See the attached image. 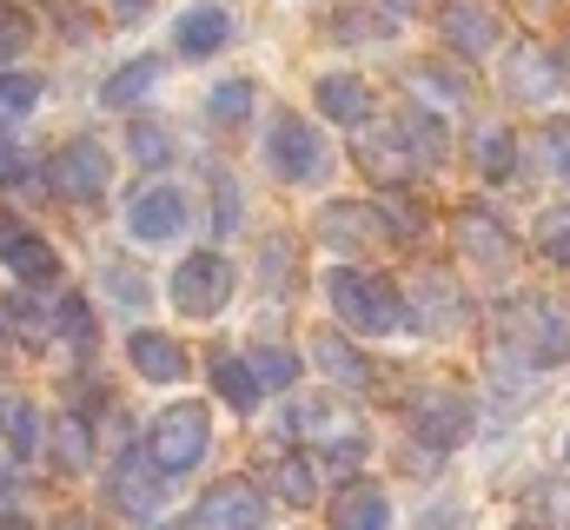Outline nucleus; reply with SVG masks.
<instances>
[{"mask_svg":"<svg viewBox=\"0 0 570 530\" xmlns=\"http://www.w3.org/2000/svg\"><path fill=\"white\" fill-rule=\"evenodd\" d=\"M266 166L279 173L285 186H312V179H325L332 153H325L318 127H305L298 114H273V127H266Z\"/></svg>","mask_w":570,"mask_h":530,"instance_id":"obj_5","label":"nucleus"},{"mask_svg":"<svg viewBox=\"0 0 570 530\" xmlns=\"http://www.w3.org/2000/svg\"><path fill=\"white\" fill-rule=\"evenodd\" d=\"M7 491H13V451L0 444V504H7Z\"/></svg>","mask_w":570,"mask_h":530,"instance_id":"obj_44","label":"nucleus"},{"mask_svg":"<svg viewBox=\"0 0 570 530\" xmlns=\"http://www.w3.org/2000/svg\"><path fill=\"white\" fill-rule=\"evenodd\" d=\"M332 530H392V498L372 478H352L332 498Z\"/></svg>","mask_w":570,"mask_h":530,"instance_id":"obj_17","label":"nucleus"},{"mask_svg":"<svg viewBox=\"0 0 570 530\" xmlns=\"http://www.w3.org/2000/svg\"><path fill=\"white\" fill-rule=\"evenodd\" d=\"M206 372H213V392L226 398L233 411H259V398H266V385L253 379V359H233V352H213V359H206Z\"/></svg>","mask_w":570,"mask_h":530,"instance_id":"obj_23","label":"nucleus"},{"mask_svg":"<svg viewBox=\"0 0 570 530\" xmlns=\"http://www.w3.org/2000/svg\"><path fill=\"white\" fill-rule=\"evenodd\" d=\"M399 132H405V146H412L419 166H438V159H444V127H438L431 107H412V114L399 120Z\"/></svg>","mask_w":570,"mask_h":530,"instance_id":"obj_31","label":"nucleus"},{"mask_svg":"<svg viewBox=\"0 0 570 530\" xmlns=\"http://www.w3.org/2000/svg\"><path fill=\"white\" fill-rule=\"evenodd\" d=\"M7 451H13V458H33V451H40V418H33V404H7Z\"/></svg>","mask_w":570,"mask_h":530,"instance_id":"obj_38","label":"nucleus"},{"mask_svg":"<svg viewBox=\"0 0 570 530\" xmlns=\"http://www.w3.org/2000/svg\"><path fill=\"white\" fill-rule=\"evenodd\" d=\"M405 418H412V438H419V444L451 451V444H464V431H471V398L451 392V385H425V392H412Z\"/></svg>","mask_w":570,"mask_h":530,"instance_id":"obj_7","label":"nucleus"},{"mask_svg":"<svg viewBox=\"0 0 570 530\" xmlns=\"http://www.w3.org/2000/svg\"><path fill=\"white\" fill-rule=\"evenodd\" d=\"M564 458H570V438H564Z\"/></svg>","mask_w":570,"mask_h":530,"instance_id":"obj_51","label":"nucleus"},{"mask_svg":"<svg viewBox=\"0 0 570 530\" xmlns=\"http://www.w3.org/2000/svg\"><path fill=\"white\" fill-rule=\"evenodd\" d=\"M193 530H266V491L253 478H226L199 498Z\"/></svg>","mask_w":570,"mask_h":530,"instance_id":"obj_9","label":"nucleus"},{"mask_svg":"<svg viewBox=\"0 0 570 530\" xmlns=\"http://www.w3.org/2000/svg\"><path fill=\"white\" fill-rule=\"evenodd\" d=\"M253 379H259L266 392H292V379H298V352H285V345H253Z\"/></svg>","mask_w":570,"mask_h":530,"instance_id":"obj_33","label":"nucleus"},{"mask_svg":"<svg viewBox=\"0 0 570 530\" xmlns=\"http://www.w3.org/2000/svg\"><path fill=\"white\" fill-rule=\"evenodd\" d=\"M146 7H153V0H114V13H120V20H140Z\"/></svg>","mask_w":570,"mask_h":530,"instance_id":"obj_45","label":"nucleus"},{"mask_svg":"<svg viewBox=\"0 0 570 530\" xmlns=\"http://www.w3.org/2000/svg\"><path fill=\"white\" fill-rule=\"evenodd\" d=\"M0 318H7V312H0ZM0 352H7V325H0Z\"/></svg>","mask_w":570,"mask_h":530,"instance_id":"obj_48","label":"nucleus"},{"mask_svg":"<svg viewBox=\"0 0 570 530\" xmlns=\"http://www.w3.org/2000/svg\"><path fill=\"white\" fill-rule=\"evenodd\" d=\"M379 233H385V213H379V206L332 199V206L318 213V239H325V246H338V253H352V246H365V239H379Z\"/></svg>","mask_w":570,"mask_h":530,"instance_id":"obj_15","label":"nucleus"},{"mask_svg":"<svg viewBox=\"0 0 570 530\" xmlns=\"http://www.w3.org/2000/svg\"><path fill=\"white\" fill-rule=\"evenodd\" d=\"M458 318H464L458 285H451L444 272H425V278H419V298H412V325H425V332H451Z\"/></svg>","mask_w":570,"mask_h":530,"instance_id":"obj_20","label":"nucleus"},{"mask_svg":"<svg viewBox=\"0 0 570 530\" xmlns=\"http://www.w3.org/2000/svg\"><path fill=\"white\" fill-rule=\"evenodd\" d=\"M134 159H146V166H166V159H173V139L153 127V120H140V127H134Z\"/></svg>","mask_w":570,"mask_h":530,"instance_id":"obj_42","label":"nucleus"},{"mask_svg":"<svg viewBox=\"0 0 570 530\" xmlns=\"http://www.w3.org/2000/svg\"><path fill=\"white\" fill-rule=\"evenodd\" d=\"M531 518H538V530H570V478L531 484Z\"/></svg>","mask_w":570,"mask_h":530,"instance_id":"obj_32","label":"nucleus"},{"mask_svg":"<svg viewBox=\"0 0 570 530\" xmlns=\"http://www.w3.org/2000/svg\"><path fill=\"white\" fill-rule=\"evenodd\" d=\"M405 87H412V94H425L431 114H444V107H464V100H471V80H464V73H451V67H412V73H405Z\"/></svg>","mask_w":570,"mask_h":530,"instance_id":"obj_27","label":"nucleus"},{"mask_svg":"<svg viewBox=\"0 0 570 530\" xmlns=\"http://www.w3.org/2000/svg\"><path fill=\"white\" fill-rule=\"evenodd\" d=\"M213 444V418L206 404H166L153 424H146V458L166 471V478H186Z\"/></svg>","mask_w":570,"mask_h":530,"instance_id":"obj_3","label":"nucleus"},{"mask_svg":"<svg viewBox=\"0 0 570 530\" xmlns=\"http://www.w3.org/2000/svg\"><path fill=\"white\" fill-rule=\"evenodd\" d=\"M153 530H173V524H153Z\"/></svg>","mask_w":570,"mask_h":530,"instance_id":"obj_50","label":"nucleus"},{"mask_svg":"<svg viewBox=\"0 0 570 530\" xmlns=\"http://www.w3.org/2000/svg\"><path fill=\"white\" fill-rule=\"evenodd\" d=\"M312 365H318L338 392H372V379H379V372L365 365V352H358L352 338H338V332H318V338H312Z\"/></svg>","mask_w":570,"mask_h":530,"instance_id":"obj_16","label":"nucleus"},{"mask_svg":"<svg viewBox=\"0 0 570 530\" xmlns=\"http://www.w3.org/2000/svg\"><path fill=\"white\" fill-rule=\"evenodd\" d=\"M233 40V20H226V7H193L186 20H179V33H173V47L186 53V60H206V53H219Z\"/></svg>","mask_w":570,"mask_h":530,"instance_id":"obj_22","label":"nucleus"},{"mask_svg":"<svg viewBox=\"0 0 570 530\" xmlns=\"http://www.w3.org/2000/svg\"><path fill=\"white\" fill-rule=\"evenodd\" d=\"M266 484H273V498H285V504H312L318 498V464L312 458H273L266 464Z\"/></svg>","mask_w":570,"mask_h":530,"instance_id":"obj_28","label":"nucleus"},{"mask_svg":"<svg viewBox=\"0 0 570 530\" xmlns=\"http://www.w3.org/2000/svg\"><path fill=\"white\" fill-rule=\"evenodd\" d=\"M226 298H233V265H226V253L179 259V272H173V305L186 318H213V312H226Z\"/></svg>","mask_w":570,"mask_h":530,"instance_id":"obj_8","label":"nucleus"},{"mask_svg":"<svg viewBox=\"0 0 570 530\" xmlns=\"http://www.w3.org/2000/svg\"><path fill=\"white\" fill-rule=\"evenodd\" d=\"M458 246L478 265H511V233H504L498 213H484V206H464V213H458Z\"/></svg>","mask_w":570,"mask_h":530,"instance_id":"obj_19","label":"nucleus"},{"mask_svg":"<svg viewBox=\"0 0 570 530\" xmlns=\"http://www.w3.org/2000/svg\"><path fill=\"white\" fill-rule=\"evenodd\" d=\"M511 94L531 100V107H544V100L558 94V67H551L544 47H518V53H511Z\"/></svg>","mask_w":570,"mask_h":530,"instance_id":"obj_24","label":"nucleus"},{"mask_svg":"<svg viewBox=\"0 0 570 530\" xmlns=\"http://www.w3.org/2000/svg\"><path fill=\"white\" fill-rule=\"evenodd\" d=\"M538 253L551 265H564L570 272V206H551V213H538Z\"/></svg>","mask_w":570,"mask_h":530,"instance_id":"obj_34","label":"nucleus"},{"mask_svg":"<svg viewBox=\"0 0 570 530\" xmlns=\"http://www.w3.org/2000/svg\"><path fill=\"white\" fill-rule=\"evenodd\" d=\"M358 166H365L379 186H405V179L419 173V159H412V146H405L399 127H365L358 132Z\"/></svg>","mask_w":570,"mask_h":530,"instance_id":"obj_13","label":"nucleus"},{"mask_svg":"<svg viewBox=\"0 0 570 530\" xmlns=\"http://www.w3.org/2000/svg\"><path fill=\"white\" fill-rule=\"evenodd\" d=\"M0 530H33L27 518H0Z\"/></svg>","mask_w":570,"mask_h":530,"instance_id":"obj_46","label":"nucleus"},{"mask_svg":"<svg viewBox=\"0 0 570 530\" xmlns=\"http://www.w3.org/2000/svg\"><path fill=\"white\" fill-rule=\"evenodd\" d=\"M100 278H107V292H114L120 305H146V298H153V285H146L127 259H107V265H100Z\"/></svg>","mask_w":570,"mask_h":530,"instance_id":"obj_39","label":"nucleus"},{"mask_svg":"<svg viewBox=\"0 0 570 530\" xmlns=\"http://www.w3.org/2000/svg\"><path fill=\"white\" fill-rule=\"evenodd\" d=\"M213 233L219 239L239 233V179L233 173H213Z\"/></svg>","mask_w":570,"mask_h":530,"instance_id":"obj_36","label":"nucleus"},{"mask_svg":"<svg viewBox=\"0 0 570 530\" xmlns=\"http://www.w3.org/2000/svg\"><path fill=\"white\" fill-rule=\"evenodd\" d=\"M325 298H332L338 325H352L358 338H392V332H412V305H405V292H399L385 272L338 265V272L325 278Z\"/></svg>","mask_w":570,"mask_h":530,"instance_id":"obj_1","label":"nucleus"},{"mask_svg":"<svg viewBox=\"0 0 570 530\" xmlns=\"http://www.w3.org/2000/svg\"><path fill=\"white\" fill-rule=\"evenodd\" d=\"M544 159H551L558 179H570V120H551L544 127Z\"/></svg>","mask_w":570,"mask_h":530,"instance_id":"obj_43","label":"nucleus"},{"mask_svg":"<svg viewBox=\"0 0 570 530\" xmlns=\"http://www.w3.org/2000/svg\"><path fill=\"white\" fill-rule=\"evenodd\" d=\"M471 166H478V179H491V186L511 179V173H518V139L504 127H478L471 132Z\"/></svg>","mask_w":570,"mask_h":530,"instance_id":"obj_26","label":"nucleus"},{"mask_svg":"<svg viewBox=\"0 0 570 530\" xmlns=\"http://www.w3.org/2000/svg\"><path fill=\"white\" fill-rule=\"evenodd\" d=\"M107 179H114V166H107V146H100L94 132L67 139V146L47 159V186H53L60 199H73V206H94V199L107 193Z\"/></svg>","mask_w":570,"mask_h":530,"instance_id":"obj_6","label":"nucleus"},{"mask_svg":"<svg viewBox=\"0 0 570 530\" xmlns=\"http://www.w3.org/2000/svg\"><path fill=\"white\" fill-rule=\"evenodd\" d=\"M53 451H60L67 471H87V424H80V418H60V424H53Z\"/></svg>","mask_w":570,"mask_h":530,"instance_id":"obj_40","label":"nucleus"},{"mask_svg":"<svg viewBox=\"0 0 570 530\" xmlns=\"http://www.w3.org/2000/svg\"><path fill=\"white\" fill-rule=\"evenodd\" d=\"M292 431L305 438V444H318L332 464H358L365 451H372V431H365V418L352 411V404H338V398H305L298 411H292Z\"/></svg>","mask_w":570,"mask_h":530,"instance_id":"obj_2","label":"nucleus"},{"mask_svg":"<svg viewBox=\"0 0 570 530\" xmlns=\"http://www.w3.org/2000/svg\"><path fill=\"white\" fill-rule=\"evenodd\" d=\"M312 100H318V114H325L332 127H365V120H372V87H365L358 73H318Z\"/></svg>","mask_w":570,"mask_h":530,"instance_id":"obj_14","label":"nucleus"},{"mask_svg":"<svg viewBox=\"0 0 570 530\" xmlns=\"http://www.w3.org/2000/svg\"><path fill=\"white\" fill-rule=\"evenodd\" d=\"M444 40L464 53V60H484L498 47V13L491 7H451L444 13Z\"/></svg>","mask_w":570,"mask_h":530,"instance_id":"obj_21","label":"nucleus"},{"mask_svg":"<svg viewBox=\"0 0 570 530\" xmlns=\"http://www.w3.org/2000/svg\"><path fill=\"white\" fill-rule=\"evenodd\" d=\"M60 530H87V518H67V524H60Z\"/></svg>","mask_w":570,"mask_h":530,"instance_id":"obj_47","label":"nucleus"},{"mask_svg":"<svg viewBox=\"0 0 570 530\" xmlns=\"http://www.w3.org/2000/svg\"><path fill=\"white\" fill-rule=\"evenodd\" d=\"M504 332L524 352V365H564L570 359V312L558 298H518L504 312Z\"/></svg>","mask_w":570,"mask_h":530,"instance_id":"obj_4","label":"nucleus"},{"mask_svg":"<svg viewBox=\"0 0 570 530\" xmlns=\"http://www.w3.org/2000/svg\"><path fill=\"white\" fill-rule=\"evenodd\" d=\"M0 259H7V272H13L20 285H53V278H60V253H53L40 233L13 226L7 213H0Z\"/></svg>","mask_w":570,"mask_h":530,"instance_id":"obj_12","label":"nucleus"},{"mask_svg":"<svg viewBox=\"0 0 570 530\" xmlns=\"http://www.w3.org/2000/svg\"><path fill=\"white\" fill-rule=\"evenodd\" d=\"M53 332H60L73 352H94V312H87V298H80V292H67V298H60V325H53Z\"/></svg>","mask_w":570,"mask_h":530,"instance_id":"obj_35","label":"nucleus"},{"mask_svg":"<svg viewBox=\"0 0 570 530\" xmlns=\"http://www.w3.org/2000/svg\"><path fill=\"white\" fill-rule=\"evenodd\" d=\"M564 73H570V40H564Z\"/></svg>","mask_w":570,"mask_h":530,"instance_id":"obj_49","label":"nucleus"},{"mask_svg":"<svg viewBox=\"0 0 570 530\" xmlns=\"http://www.w3.org/2000/svg\"><path fill=\"white\" fill-rule=\"evenodd\" d=\"M253 100H259L253 80H219V87L206 94V120H213V127H239V120L253 114Z\"/></svg>","mask_w":570,"mask_h":530,"instance_id":"obj_29","label":"nucleus"},{"mask_svg":"<svg viewBox=\"0 0 570 530\" xmlns=\"http://www.w3.org/2000/svg\"><path fill=\"white\" fill-rule=\"evenodd\" d=\"M27 40H33V20H27L20 7H0V60H13Z\"/></svg>","mask_w":570,"mask_h":530,"instance_id":"obj_41","label":"nucleus"},{"mask_svg":"<svg viewBox=\"0 0 570 530\" xmlns=\"http://www.w3.org/2000/svg\"><path fill=\"white\" fill-rule=\"evenodd\" d=\"M127 233H134L140 246H166V239H179V233H186V193H179V186H146V193H134V206H127Z\"/></svg>","mask_w":570,"mask_h":530,"instance_id":"obj_11","label":"nucleus"},{"mask_svg":"<svg viewBox=\"0 0 570 530\" xmlns=\"http://www.w3.org/2000/svg\"><path fill=\"white\" fill-rule=\"evenodd\" d=\"M40 94H47V87H40V73H0V132L20 127V120L40 107Z\"/></svg>","mask_w":570,"mask_h":530,"instance_id":"obj_30","label":"nucleus"},{"mask_svg":"<svg viewBox=\"0 0 570 530\" xmlns=\"http://www.w3.org/2000/svg\"><path fill=\"white\" fill-rule=\"evenodd\" d=\"M107 498H114V511H127V518H140V524L159 518V504H166V471L146 458V444H140V451H127V458L114 464Z\"/></svg>","mask_w":570,"mask_h":530,"instance_id":"obj_10","label":"nucleus"},{"mask_svg":"<svg viewBox=\"0 0 570 530\" xmlns=\"http://www.w3.org/2000/svg\"><path fill=\"white\" fill-rule=\"evenodd\" d=\"M159 73H166V60L159 53H140V60H127L107 87H100V107H134V100H146L153 87H159Z\"/></svg>","mask_w":570,"mask_h":530,"instance_id":"obj_25","label":"nucleus"},{"mask_svg":"<svg viewBox=\"0 0 570 530\" xmlns=\"http://www.w3.org/2000/svg\"><path fill=\"white\" fill-rule=\"evenodd\" d=\"M7 318H13V332H20L27 345H47V338H53V325H47V312H40V305H33L27 292H13V298H7Z\"/></svg>","mask_w":570,"mask_h":530,"instance_id":"obj_37","label":"nucleus"},{"mask_svg":"<svg viewBox=\"0 0 570 530\" xmlns=\"http://www.w3.org/2000/svg\"><path fill=\"white\" fill-rule=\"evenodd\" d=\"M127 359H134V372L153 379V385H179V379H186V352H179V338H166V332H134V338H127Z\"/></svg>","mask_w":570,"mask_h":530,"instance_id":"obj_18","label":"nucleus"}]
</instances>
